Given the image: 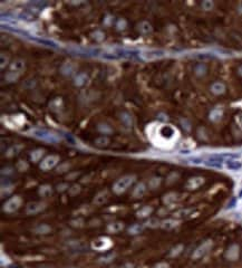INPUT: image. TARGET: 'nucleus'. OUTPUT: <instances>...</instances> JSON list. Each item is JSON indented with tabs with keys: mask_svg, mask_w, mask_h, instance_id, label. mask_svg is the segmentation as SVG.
I'll list each match as a JSON object with an SVG mask.
<instances>
[{
	"mask_svg": "<svg viewBox=\"0 0 242 268\" xmlns=\"http://www.w3.org/2000/svg\"><path fill=\"white\" fill-rule=\"evenodd\" d=\"M59 161V157L58 155H48L47 158H45V159L41 161V163H40V169L44 171H47V170H50V169H53L55 165L58 163Z\"/></svg>",
	"mask_w": 242,
	"mask_h": 268,
	"instance_id": "obj_4",
	"label": "nucleus"
},
{
	"mask_svg": "<svg viewBox=\"0 0 242 268\" xmlns=\"http://www.w3.org/2000/svg\"><path fill=\"white\" fill-rule=\"evenodd\" d=\"M225 167L228 170L231 171H239L240 169L242 168V163L238 160H233V159H229L225 161Z\"/></svg>",
	"mask_w": 242,
	"mask_h": 268,
	"instance_id": "obj_9",
	"label": "nucleus"
},
{
	"mask_svg": "<svg viewBox=\"0 0 242 268\" xmlns=\"http://www.w3.org/2000/svg\"><path fill=\"white\" fill-rule=\"evenodd\" d=\"M87 80V75L82 73V74H78L77 77L75 78V84L77 86H82L85 84V82Z\"/></svg>",
	"mask_w": 242,
	"mask_h": 268,
	"instance_id": "obj_18",
	"label": "nucleus"
},
{
	"mask_svg": "<svg viewBox=\"0 0 242 268\" xmlns=\"http://www.w3.org/2000/svg\"><path fill=\"white\" fill-rule=\"evenodd\" d=\"M35 39L37 43L39 44H43V45H46V46H49V47H56V44L50 41V40H46V39H38V38H32Z\"/></svg>",
	"mask_w": 242,
	"mask_h": 268,
	"instance_id": "obj_24",
	"label": "nucleus"
},
{
	"mask_svg": "<svg viewBox=\"0 0 242 268\" xmlns=\"http://www.w3.org/2000/svg\"><path fill=\"white\" fill-rule=\"evenodd\" d=\"M125 22H124V20H120V22H118V25H117V26H118V28H120V29H124V27H125Z\"/></svg>",
	"mask_w": 242,
	"mask_h": 268,
	"instance_id": "obj_34",
	"label": "nucleus"
},
{
	"mask_svg": "<svg viewBox=\"0 0 242 268\" xmlns=\"http://www.w3.org/2000/svg\"><path fill=\"white\" fill-rule=\"evenodd\" d=\"M165 55L164 51H160V49H151V51H146L142 53L141 57L145 61H153V59L160 58L162 56Z\"/></svg>",
	"mask_w": 242,
	"mask_h": 268,
	"instance_id": "obj_5",
	"label": "nucleus"
},
{
	"mask_svg": "<svg viewBox=\"0 0 242 268\" xmlns=\"http://www.w3.org/2000/svg\"><path fill=\"white\" fill-rule=\"evenodd\" d=\"M43 154H44V150H35V151L31 152V154H30V158H31V160L34 162H37V161H39L40 158L43 157Z\"/></svg>",
	"mask_w": 242,
	"mask_h": 268,
	"instance_id": "obj_20",
	"label": "nucleus"
},
{
	"mask_svg": "<svg viewBox=\"0 0 242 268\" xmlns=\"http://www.w3.org/2000/svg\"><path fill=\"white\" fill-rule=\"evenodd\" d=\"M234 204H235V199H232V201L230 202L229 204H228V208H233Z\"/></svg>",
	"mask_w": 242,
	"mask_h": 268,
	"instance_id": "obj_36",
	"label": "nucleus"
},
{
	"mask_svg": "<svg viewBox=\"0 0 242 268\" xmlns=\"http://www.w3.org/2000/svg\"><path fill=\"white\" fill-rule=\"evenodd\" d=\"M140 30H141L143 34H147V32H151V25L149 24V22H142L141 25H140Z\"/></svg>",
	"mask_w": 242,
	"mask_h": 268,
	"instance_id": "obj_23",
	"label": "nucleus"
},
{
	"mask_svg": "<svg viewBox=\"0 0 242 268\" xmlns=\"http://www.w3.org/2000/svg\"><path fill=\"white\" fill-rule=\"evenodd\" d=\"M39 194L44 198H47L51 194V187L48 186V184H45V186H41L39 189Z\"/></svg>",
	"mask_w": 242,
	"mask_h": 268,
	"instance_id": "obj_15",
	"label": "nucleus"
},
{
	"mask_svg": "<svg viewBox=\"0 0 242 268\" xmlns=\"http://www.w3.org/2000/svg\"><path fill=\"white\" fill-rule=\"evenodd\" d=\"M151 212H152L151 207H143L142 209L138 210L137 216L138 217H141V218H144V217H147V216L151 215Z\"/></svg>",
	"mask_w": 242,
	"mask_h": 268,
	"instance_id": "obj_19",
	"label": "nucleus"
},
{
	"mask_svg": "<svg viewBox=\"0 0 242 268\" xmlns=\"http://www.w3.org/2000/svg\"><path fill=\"white\" fill-rule=\"evenodd\" d=\"M13 74H15V73H12V72L9 73V74L7 75V80H10V82H12V80H16L17 78H18V74H17V75H13Z\"/></svg>",
	"mask_w": 242,
	"mask_h": 268,
	"instance_id": "obj_33",
	"label": "nucleus"
},
{
	"mask_svg": "<svg viewBox=\"0 0 242 268\" xmlns=\"http://www.w3.org/2000/svg\"><path fill=\"white\" fill-rule=\"evenodd\" d=\"M44 208H45V204L41 203V202H30V203L27 204L26 211L27 213L35 215V213H38L41 210H44Z\"/></svg>",
	"mask_w": 242,
	"mask_h": 268,
	"instance_id": "obj_7",
	"label": "nucleus"
},
{
	"mask_svg": "<svg viewBox=\"0 0 242 268\" xmlns=\"http://www.w3.org/2000/svg\"><path fill=\"white\" fill-rule=\"evenodd\" d=\"M20 204H21L20 197L15 196V197H12V198H10V199L7 200V202L3 204V210L7 211V212H13V211H16V210L19 209Z\"/></svg>",
	"mask_w": 242,
	"mask_h": 268,
	"instance_id": "obj_3",
	"label": "nucleus"
},
{
	"mask_svg": "<svg viewBox=\"0 0 242 268\" xmlns=\"http://www.w3.org/2000/svg\"><path fill=\"white\" fill-rule=\"evenodd\" d=\"M238 197H239V198H242V187H241V189H240L239 193H238Z\"/></svg>",
	"mask_w": 242,
	"mask_h": 268,
	"instance_id": "obj_37",
	"label": "nucleus"
},
{
	"mask_svg": "<svg viewBox=\"0 0 242 268\" xmlns=\"http://www.w3.org/2000/svg\"><path fill=\"white\" fill-rule=\"evenodd\" d=\"M27 168H28V164H27L25 161H19L18 164H17V169H18L19 171H25Z\"/></svg>",
	"mask_w": 242,
	"mask_h": 268,
	"instance_id": "obj_29",
	"label": "nucleus"
},
{
	"mask_svg": "<svg viewBox=\"0 0 242 268\" xmlns=\"http://www.w3.org/2000/svg\"><path fill=\"white\" fill-rule=\"evenodd\" d=\"M145 193V186L144 183H138L137 186L135 187L133 191V197L134 198H141V197L144 196Z\"/></svg>",
	"mask_w": 242,
	"mask_h": 268,
	"instance_id": "obj_11",
	"label": "nucleus"
},
{
	"mask_svg": "<svg viewBox=\"0 0 242 268\" xmlns=\"http://www.w3.org/2000/svg\"><path fill=\"white\" fill-rule=\"evenodd\" d=\"M174 226H175V222H174V221L168 220V221H164L163 225H162V227L165 229H170V228H172V227H174Z\"/></svg>",
	"mask_w": 242,
	"mask_h": 268,
	"instance_id": "obj_31",
	"label": "nucleus"
},
{
	"mask_svg": "<svg viewBox=\"0 0 242 268\" xmlns=\"http://www.w3.org/2000/svg\"><path fill=\"white\" fill-rule=\"evenodd\" d=\"M98 130L101 131V132H103V133H111V132H112V129L108 128L107 125H103V124L99 125Z\"/></svg>",
	"mask_w": 242,
	"mask_h": 268,
	"instance_id": "obj_32",
	"label": "nucleus"
},
{
	"mask_svg": "<svg viewBox=\"0 0 242 268\" xmlns=\"http://www.w3.org/2000/svg\"><path fill=\"white\" fill-rule=\"evenodd\" d=\"M122 121L124 123H125L126 125H130L132 124V121H130V117L128 114H126V113H123L122 114Z\"/></svg>",
	"mask_w": 242,
	"mask_h": 268,
	"instance_id": "obj_30",
	"label": "nucleus"
},
{
	"mask_svg": "<svg viewBox=\"0 0 242 268\" xmlns=\"http://www.w3.org/2000/svg\"><path fill=\"white\" fill-rule=\"evenodd\" d=\"M49 231H50V227H48L47 225H40L38 228H36L37 234H47Z\"/></svg>",
	"mask_w": 242,
	"mask_h": 268,
	"instance_id": "obj_22",
	"label": "nucleus"
},
{
	"mask_svg": "<svg viewBox=\"0 0 242 268\" xmlns=\"http://www.w3.org/2000/svg\"><path fill=\"white\" fill-rule=\"evenodd\" d=\"M203 183V179L202 178H193L191 179V180L189 181V183H187V187L191 189H194L197 188V187H199L200 184H202Z\"/></svg>",
	"mask_w": 242,
	"mask_h": 268,
	"instance_id": "obj_17",
	"label": "nucleus"
},
{
	"mask_svg": "<svg viewBox=\"0 0 242 268\" xmlns=\"http://www.w3.org/2000/svg\"><path fill=\"white\" fill-rule=\"evenodd\" d=\"M238 256H239V249H238V247L234 245V246H232L231 248L228 250L226 257L229 258V259H231V260H234V259H237Z\"/></svg>",
	"mask_w": 242,
	"mask_h": 268,
	"instance_id": "obj_12",
	"label": "nucleus"
},
{
	"mask_svg": "<svg viewBox=\"0 0 242 268\" xmlns=\"http://www.w3.org/2000/svg\"><path fill=\"white\" fill-rule=\"evenodd\" d=\"M111 240L108 238H99L97 240H94L93 244H92V247H93L95 250H106L111 247Z\"/></svg>",
	"mask_w": 242,
	"mask_h": 268,
	"instance_id": "obj_6",
	"label": "nucleus"
},
{
	"mask_svg": "<svg viewBox=\"0 0 242 268\" xmlns=\"http://www.w3.org/2000/svg\"><path fill=\"white\" fill-rule=\"evenodd\" d=\"M107 198H108V194H107V191H102L99 192L97 196L95 197V199H94V203L95 204H103L107 201Z\"/></svg>",
	"mask_w": 242,
	"mask_h": 268,
	"instance_id": "obj_10",
	"label": "nucleus"
},
{
	"mask_svg": "<svg viewBox=\"0 0 242 268\" xmlns=\"http://www.w3.org/2000/svg\"><path fill=\"white\" fill-rule=\"evenodd\" d=\"M31 134L36 139H39L41 141H45V142H49V143H56L59 141V138L55 133L45 130V129H35L31 131Z\"/></svg>",
	"mask_w": 242,
	"mask_h": 268,
	"instance_id": "obj_1",
	"label": "nucleus"
},
{
	"mask_svg": "<svg viewBox=\"0 0 242 268\" xmlns=\"http://www.w3.org/2000/svg\"><path fill=\"white\" fill-rule=\"evenodd\" d=\"M223 90H224V86L222 85V84H220V83H216V84H214V85L212 86V90L216 94L222 93Z\"/></svg>",
	"mask_w": 242,
	"mask_h": 268,
	"instance_id": "obj_25",
	"label": "nucleus"
},
{
	"mask_svg": "<svg viewBox=\"0 0 242 268\" xmlns=\"http://www.w3.org/2000/svg\"><path fill=\"white\" fill-rule=\"evenodd\" d=\"M7 61H8V58L7 59H5V55H1V67H3L5 66V64H7Z\"/></svg>",
	"mask_w": 242,
	"mask_h": 268,
	"instance_id": "obj_35",
	"label": "nucleus"
},
{
	"mask_svg": "<svg viewBox=\"0 0 242 268\" xmlns=\"http://www.w3.org/2000/svg\"><path fill=\"white\" fill-rule=\"evenodd\" d=\"M141 230H142V227L140 225H134V226H132V227H130V232L132 235H136V234H140V232H141Z\"/></svg>",
	"mask_w": 242,
	"mask_h": 268,
	"instance_id": "obj_27",
	"label": "nucleus"
},
{
	"mask_svg": "<svg viewBox=\"0 0 242 268\" xmlns=\"http://www.w3.org/2000/svg\"><path fill=\"white\" fill-rule=\"evenodd\" d=\"M134 181H135V177L134 175H125V177L121 178L120 180H117L114 183L113 190H114L115 193L121 194L123 192H125L128 189V187H130L133 184Z\"/></svg>",
	"mask_w": 242,
	"mask_h": 268,
	"instance_id": "obj_2",
	"label": "nucleus"
},
{
	"mask_svg": "<svg viewBox=\"0 0 242 268\" xmlns=\"http://www.w3.org/2000/svg\"><path fill=\"white\" fill-rule=\"evenodd\" d=\"M108 142H109V140L106 138V136H101V138H98L97 140H96V144H97V145H101V146L107 145Z\"/></svg>",
	"mask_w": 242,
	"mask_h": 268,
	"instance_id": "obj_26",
	"label": "nucleus"
},
{
	"mask_svg": "<svg viewBox=\"0 0 242 268\" xmlns=\"http://www.w3.org/2000/svg\"><path fill=\"white\" fill-rule=\"evenodd\" d=\"M68 192H69V194H70V196H76V194L80 192V187L77 186V184H75V186H73L72 188L69 189Z\"/></svg>",
	"mask_w": 242,
	"mask_h": 268,
	"instance_id": "obj_28",
	"label": "nucleus"
},
{
	"mask_svg": "<svg viewBox=\"0 0 242 268\" xmlns=\"http://www.w3.org/2000/svg\"><path fill=\"white\" fill-rule=\"evenodd\" d=\"M75 69H76L75 65H73L72 63H67V64H65L64 66L61 67V72L65 75H72L75 72Z\"/></svg>",
	"mask_w": 242,
	"mask_h": 268,
	"instance_id": "obj_14",
	"label": "nucleus"
},
{
	"mask_svg": "<svg viewBox=\"0 0 242 268\" xmlns=\"http://www.w3.org/2000/svg\"><path fill=\"white\" fill-rule=\"evenodd\" d=\"M107 229H108V231H111V232H118V231H121L123 229V223L122 222L111 223V225H108Z\"/></svg>",
	"mask_w": 242,
	"mask_h": 268,
	"instance_id": "obj_16",
	"label": "nucleus"
},
{
	"mask_svg": "<svg viewBox=\"0 0 242 268\" xmlns=\"http://www.w3.org/2000/svg\"><path fill=\"white\" fill-rule=\"evenodd\" d=\"M205 165L207 167H212V168H218V169H221L222 168V163L220 161H214V160H209V161H204L203 162Z\"/></svg>",
	"mask_w": 242,
	"mask_h": 268,
	"instance_id": "obj_21",
	"label": "nucleus"
},
{
	"mask_svg": "<svg viewBox=\"0 0 242 268\" xmlns=\"http://www.w3.org/2000/svg\"><path fill=\"white\" fill-rule=\"evenodd\" d=\"M11 71H16V72H21L22 69L25 68V63L20 59H17L10 65Z\"/></svg>",
	"mask_w": 242,
	"mask_h": 268,
	"instance_id": "obj_13",
	"label": "nucleus"
},
{
	"mask_svg": "<svg viewBox=\"0 0 242 268\" xmlns=\"http://www.w3.org/2000/svg\"><path fill=\"white\" fill-rule=\"evenodd\" d=\"M211 245H212L211 244V241L204 242L202 246L199 247V248L194 251V254H193V258H194V259H197V258H201L203 255H205V254L207 252V250L210 249Z\"/></svg>",
	"mask_w": 242,
	"mask_h": 268,
	"instance_id": "obj_8",
	"label": "nucleus"
}]
</instances>
